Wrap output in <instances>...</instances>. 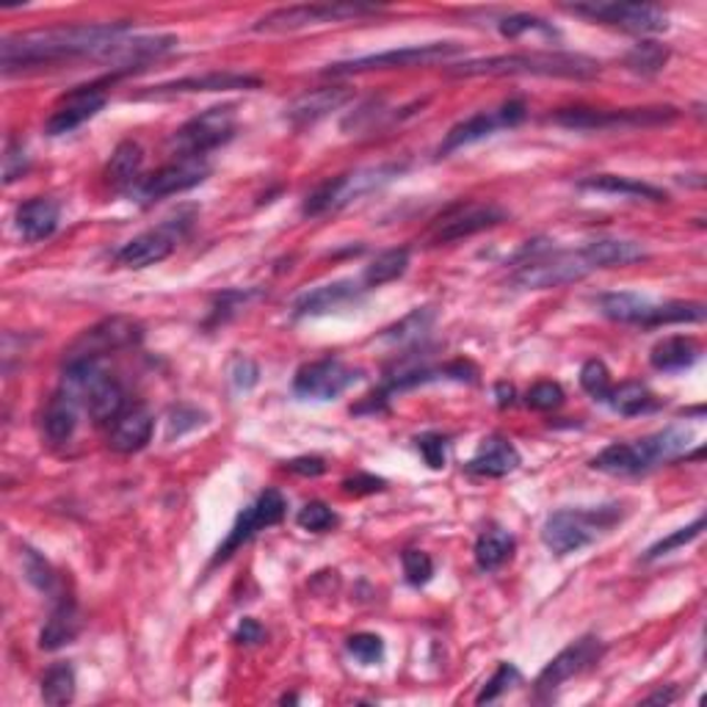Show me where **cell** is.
Wrapping results in <instances>:
<instances>
[{
	"instance_id": "1",
	"label": "cell",
	"mask_w": 707,
	"mask_h": 707,
	"mask_svg": "<svg viewBox=\"0 0 707 707\" xmlns=\"http://www.w3.org/2000/svg\"><path fill=\"white\" fill-rule=\"evenodd\" d=\"M130 28L125 22H102V26H56L37 31L11 33L0 45V67L6 75L33 67L61 65L72 59L108 61L111 50Z\"/></svg>"
},
{
	"instance_id": "2",
	"label": "cell",
	"mask_w": 707,
	"mask_h": 707,
	"mask_svg": "<svg viewBox=\"0 0 707 707\" xmlns=\"http://www.w3.org/2000/svg\"><path fill=\"white\" fill-rule=\"evenodd\" d=\"M453 78H500V75H539V78L591 80L600 75V61L578 53H509L464 61L453 67Z\"/></svg>"
},
{
	"instance_id": "3",
	"label": "cell",
	"mask_w": 707,
	"mask_h": 707,
	"mask_svg": "<svg viewBox=\"0 0 707 707\" xmlns=\"http://www.w3.org/2000/svg\"><path fill=\"white\" fill-rule=\"evenodd\" d=\"M688 431L683 429H664L658 434L641 436L636 442H613V445L602 448L591 468L608 475H638L647 470L658 468V464L671 462L688 448Z\"/></svg>"
},
{
	"instance_id": "4",
	"label": "cell",
	"mask_w": 707,
	"mask_h": 707,
	"mask_svg": "<svg viewBox=\"0 0 707 707\" xmlns=\"http://www.w3.org/2000/svg\"><path fill=\"white\" fill-rule=\"evenodd\" d=\"M600 313L619 324L636 326H669V324H703L705 304L703 302H666L655 304L638 293H602Z\"/></svg>"
},
{
	"instance_id": "5",
	"label": "cell",
	"mask_w": 707,
	"mask_h": 707,
	"mask_svg": "<svg viewBox=\"0 0 707 707\" xmlns=\"http://www.w3.org/2000/svg\"><path fill=\"white\" fill-rule=\"evenodd\" d=\"M595 272L586 261L583 249H548V246H528L522 263L514 274V285L528 291H548V287L572 285Z\"/></svg>"
},
{
	"instance_id": "6",
	"label": "cell",
	"mask_w": 707,
	"mask_h": 707,
	"mask_svg": "<svg viewBox=\"0 0 707 707\" xmlns=\"http://www.w3.org/2000/svg\"><path fill=\"white\" fill-rule=\"evenodd\" d=\"M617 505H602V509H561L550 514L542 526V542L553 550L556 556L578 553L589 548L600 533H606L613 522L619 520Z\"/></svg>"
},
{
	"instance_id": "7",
	"label": "cell",
	"mask_w": 707,
	"mask_h": 707,
	"mask_svg": "<svg viewBox=\"0 0 707 707\" xmlns=\"http://www.w3.org/2000/svg\"><path fill=\"white\" fill-rule=\"evenodd\" d=\"M556 125L569 130H625V128H655L669 125L677 119V108L655 106V108H561L553 117Z\"/></svg>"
},
{
	"instance_id": "8",
	"label": "cell",
	"mask_w": 707,
	"mask_h": 707,
	"mask_svg": "<svg viewBox=\"0 0 707 707\" xmlns=\"http://www.w3.org/2000/svg\"><path fill=\"white\" fill-rule=\"evenodd\" d=\"M401 171V166H376V169H360L352 175H341L335 180H326L324 186L315 188L307 199H304V216H321L326 210L346 208L354 199L365 197V194L376 192L384 183L393 180Z\"/></svg>"
},
{
	"instance_id": "9",
	"label": "cell",
	"mask_w": 707,
	"mask_h": 707,
	"mask_svg": "<svg viewBox=\"0 0 707 707\" xmlns=\"http://www.w3.org/2000/svg\"><path fill=\"white\" fill-rule=\"evenodd\" d=\"M462 53L459 42H429L412 45V48L387 50V53L362 56V59L337 61L326 67V75H356V72H376V70H406V67H429L436 61H448Z\"/></svg>"
},
{
	"instance_id": "10",
	"label": "cell",
	"mask_w": 707,
	"mask_h": 707,
	"mask_svg": "<svg viewBox=\"0 0 707 707\" xmlns=\"http://www.w3.org/2000/svg\"><path fill=\"white\" fill-rule=\"evenodd\" d=\"M376 11L373 6L362 3H298V6H285V9L268 11L266 17L252 26V31L257 33H291L302 31V28L313 26H326V22H343L354 20V17L371 14Z\"/></svg>"
},
{
	"instance_id": "11",
	"label": "cell",
	"mask_w": 707,
	"mask_h": 707,
	"mask_svg": "<svg viewBox=\"0 0 707 707\" xmlns=\"http://www.w3.org/2000/svg\"><path fill=\"white\" fill-rule=\"evenodd\" d=\"M141 337L144 330L139 321L128 318V315H114V318H106L91 326V330H86L67 348L65 365H70V362H100L102 356L139 346Z\"/></svg>"
},
{
	"instance_id": "12",
	"label": "cell",
	"mask_w": 707,
	"mask_h": 707,
	"mask_svg": "<svg viewBox=\"0 0 707 707\" xmlns=\"http://www.w3.org/2000/svg\"><path fill=\"white\" fill-rule=\"evenodd\" d=\"M235 128H238L235 106H213L208 111L188 119V122L177 130L171 144H175L180 155H203V158H208V153L233 139Z\"/></svg>"
},
{
	"instance_id": "13",
	"label": "cell",
	"mask_w": 707,
	"mask_h": 707,
	"mask_svg": "<svg viewBox=\"0 0 707 707\" xmlns=\"http://www.w3.org/2000/svg\"><path fill=\"white\" fill-rule=\"evenodd\" d=\"M569 14L586 17L591 22L622 28L630 33H658L669 28V17L649 3H575L564 6Z\"/></svg>"
},
{
	"instance_id": "14",
	"label": "cell",
	"mask_w": 707,
	"mask_h": 707,
	"mask_svg": "<svg viewBox=\"0 0 707 707\" xmlns=\"http://www.w3.org/2000/svg\"><path fill=\"white\" fill-rule=\"evenodd\" d=\"M208 158H203V155H180V158L160 166V169L153 171L149 177H141L139 186H136L134 192L141 203H155V199L171 197V194H183L188 192V188L199 186V183L208 180Z\"/></svg>"
},
{
	"instance_id": "15",
	"label": "cell",
	"mask_w": 707,
	"mask_h": 707,
	"mask_svg": "<svg viewBox=\"0 0 707 707\" xmlns=\"http://www.w3.org/2000/svg\"><path fill=\"white\" fill-rule=\"evenodd\" d=\"M356 379H360L356 367L335 360V356H326V360H315L298 367V373L293 376V393L304 401H335Z\"/></svg>"
},
{
	"instance_id": "16",
	"label": "cell",
	"mask_w": 707,
	"mask_h": 707,
	"mask_svg": "<svg viewBox=\"0 0 707 707\" xmlns=\"http://www.w3.org/2000/svg\"><path fill=\"white\" fill-rule=\"evenodd\" d=\"M522 119H526V102L522 100H509L500 108H492V111L473 114L470 119H464V122L453 125V128L448 130L445 141L440 144V155H451L456 153V149L470 147V144L487 139V136L498 134V130L503 128H517Z\"/></svg>"
},
{
	"instance_id": "17",
	"label": "cell",
	"mask_w": 707,
	"mask_h": 707,
	"mask_svg": "<svg viewBox=\"0 0 707 707\" xmlns=\"http://www.w3.org/2000/svg\"><path fill=\"white\" fill-rule=\"evenodd\" d=\"M287 511V503L283 498V492L277 490H266L261 498L255 500V503L249 505V509H244L238 514V520H235L233 531L227 533V539H224V544H218L216 550V564L218 561H227L229 556L235 553V550L244 548L249 539H255L257 533L263 531V528H272L277 526V522H283Z\"/></svg>"
},
{
	"instance_id": "18",
	"label": "cell",
	"mask_w": 707,
	"mask_h": 707,
	"mask_svg": "<svg viewBox=\"0 0 707 707\" xmlns=\"http://www.w3.org/2000/svg\"><path fill=\"white\" fill-rule=\"evenodd\" d=\"M186 218H169L160 227L136 235L117 252V263L125 268H147L166 261L186 235Z\"/></svg>"
},
{
	"instance_id": "19",
	"label": "cell",
	"mask_w": 707,
	"mask_h": 707,
	"mask_svg": "<svg viewBox=\"0 0 707 707\" xmlns=\"http://www.w3.org/2000/svg\"><path fill=\"white\" fill-rule=\"evenodd\" d=\"M505 218H509V213L492 203L456 205V208L448 210L445 216L434 224L431 244H451V240L470 238V235H479L484 233V229L498 227Z\"/></svg>"
},
{
	"instance_id": "20",
	"label": "cell",
	"mask_w": 707,
	"mask_h": 707,
	"mask_svg": "<svg viewBox=\"0 0 707 707\" xmlns=\"http://www.w3.org/2000/svg\"><path fill=\"white\" fill-rule=\"evenodd\" d=\"M602 655L600 638L583 636L575 644H569L567 649H561L537 677V694H553L564 686L567 680L578 677L580 671H586L589 666H595Z\"/></svg>"
},
{
	"instance_id": "21",
	"label": "cell",
	"mask_w": 707,
	"mask_h": 707,
	"mask_svg": "<svg viewBox=\"0 0 707 707\" xmlns=\"http://www.w3.org/2000/svg\"><path fill=\"white\" fill-rule=\"evenodd\" d=\"M106 102L108 97L102 89H97V86H80V89L70 91V95H67L65 100L53 108V114H50L48 122H45V134L48 136L72 134V130H78L84 122L95 119L97 114L106 108Z\"/></svg>"
},
{
	"instance_id": "22",
	"label": "cell",
	"mask_w": 707,
	"mask_h": 707,
	"mask_svg": "<svg viewBox=\"0 0 707 707\" xmlns=\"http://www.w3.org/2000/svg\"><path fill=\"white\" fill-rule=\"evenodd\" d=\"M261 78L244 72H208L192 75V78L171 80V84L153 86L144 97H171V95H199V91H233V89H257Z\"/></svg>"
},
{
	"instance_id": "23",
	"label": "cell",
	"mask_w": 707,
	"mask_h": 707,
	"mask_svg": "<svg viewBox=\"0 0 707 707\" xmlns=\"http://www.w3.org/2000/svg\"><path fill=\"white\" fill-rule=\"evenodd\" d=\"M365 285H356L352 279H343V283L321 285L315 291L302 293L293 304V315L296 318H315V315H330L337 310L348 307V304L360 302V296L365 293Z\"/></svg>"
},
{
	"instance_id": "24",
	"label": "cell",
	"mask_w": 707,
	"mask_h": 707,
	"mask_svg": "<svg viewBox=\"0 0 707 707\" xmlns=\"http://www.w3.org/2000/svg\"><path fill=\"white\" fill-rule=\"evenodd\" d=\"M348 97L352 95H348L343 86H326V89L307 91V95L296 97V100L285 108V119L293 128H307V125H315L318 119H324L326 114L337 111Z\"/></svg>"
},
{
	"instance_id": "25",
	"label": "cell",
	"mask_w": 707,
	"mask_h": 707,
	"mask_svg": "<svg viewBox=\"0 0 707 707\" xmlns=\"http://www.w3.org/2000/svg\"><path fill=\"white\" fill-rule=\"evenodd\" d=\"M517 468H520V451L514 448V442L500 434L487 436L475 456L468 462L470 473L484 475V479H503V475L514 473Z\"/></svg>"
},
{
	"instance_id": "26",
	"label": "cell",
	"mask_w": 707,
	"mask_h": 707,
	"mask_svg": "<svg viewBox=\"0 0 707 707\" xmlns=\"http://www.w3.org/2000/svg\"><path fill=\"white\" fill-rule=\"evenodd\" d=\"M14 222H17V229H20L22 240H28V244H39V240L50 238V235L59 229L61 208L59 203H53V199L33 197L17 208Z\"/></svg>"
},
{
	"instance_id": "27",
	"label": "cell",
	"mask_w": 707,
	"mask_h": 707,
	"mask_svg": "<svg viewBox=\"0 0 707 707\" xmlns=\"http://www.w3.org/2000/svg\"><path fill=\"white\" fill-rule=\"evenodd\" d=\"M153 415L144 406H134V410L122 412L111 425V434H108V448L114 453H136L153 436Z\"/></svg>"
},
{
	"instance_id": "28",
	"label": "cell",
	"mask_w": 707,
	"mask_h": 707,
	"mask_svg": "<svg viewBox=\"0 0 707 707\" xmlns=\"http://www.w3.org/2000/svg\"><path fill=\"white\" fill-rule=\"evenodd\" d=\"M84 404H86V412H89V418L95 423L117 421V418L125 412V390H122V384H119L114 376H108V373L100 371V373H97L95 382H91V387H89V393H86Z\"/></svg>"
},
{
	"instance_id": "29",
	"label": "cell",
	"mask_w": 707,
	"mask_h": 707,
	"mask_svg": "<svg viewBox=\"0 0 707 707\" xmlns=\"http://www.w3.org/2000/svg\"><path fill=\"white\" fill-rule=\"evenodd\" d=\"M78 634H80L78 606H75V600H70V597H61V600L56 602L53 611H50L42 634H39V647L48 649V652H56V649L72 644L75 638H78Z\"/></svg>"
},
{
	"instance_id": "30",
	"label": "cell",
	"mask_w": 707,
	"mask_h": 707,
	"mask_svg": "<svg viewBox=\"0 0 707 707\" xmlns=\"http://www.w3.org/2000/svg\"><path fill=\"white\" fill-rule=\"evenodd\" d=\"M586 255V261L591 263V268H617V266H630L647 257V249L636 240L625 238H597L589 240L586 246H580Z\"/></svg>"
},
{
	"instance_id": "31",
	"label": "cell",
	"mask_w": 707,
	"mask_h": 707,
	"mask_svg": "<svg viewBox=\"0 0 707 707\" xmlns=\"http://www.w3.org/2000/svg\"><path fill=\"white\" fill-rule=\"evenodd\" d=\"M580 188L586 192H600V194H613V197H628V199H649V203H666V194L660 188L649 186V183L634 180V177H619V175H595L580 180Z\"/></svg>"
},
{
	"instance_id": "32",
	"label": "cell",
	"mask_w": 707,
	"mask_h": 707,
	"mask_svg": "<svg viewBox=\"0 0 707 707\" xmlns=\"http://www.w3.org/2000/svg\"><path fill=\"white\" fill-rule=\"evenodd\" d=\"M699 354H703V348H699V343L694 341V337L675 335V337L660 341L658 346L649 352V362H652L655 371L675 373V371H686V367H691L694 362L699 360Z\"/></svg>"
},
{
	"instance_id": "33",
	"label": "cell",
	"mask_w": 707,
	"mask_h": 707,
	"mask_svg": "<svg viewBox=\"0 0 707 707\" xmlns=\"http://www.w3.org/2000/svg\"><path fill=\"white\" fill-rule=\"evenodd\" d=\"M141 166H144V149L139 141H122L114 149L111 160L106 166V180L114 188H130L139 186L141 180Z\"/></svg>"
},
{
	"instance_id": "34",
	"label": "cell",
	"mask_w": 707,
	"mask_h": 707,
	"mask_svg": "<svg viewBox=\"0 0 707 707\" xmlns=\"http://www.w3.org/2000/svg\"><path fill=\"white\" fill-rule=\"evenodd\" d=\"M78 406L80 401L72 399L70 393L59 390V393L50 399L48 410H45L42 425H45V434L50 436L53 442H67L78 429Z\"/></svg>"
},
{
	"instance_id": "35",
	"label": "cell",
	"mask_w": 707,
	"mask_h": 707,
	"mask_svg": "<svg viewBox=\"0 0 707 707\" xmlns=\"http://www.w3.org/2000/svg\"><path fill=\"white\" fill-rule=\"evenodd\" d=\"M473 553L475 564L484 569V572H492V569L503 567L511 559V553H514V537L509 531H503V528H490V531H484L479 537Z\"/></svg>"
},
{
	"instance_id": "36",
	"label": "cell",
	"mask_w": 707,
	"mask_h": 707,
	"mask_svg": "<svg viewBox=\"0 0 707 707\" xmlns=\"http://www.w3.org/2000/svg\"><path fill=\"white\" fill-rule=\"evenodd\" d=\"M406 268H410V249H406V246H401V249H387L365 268V274H362V285L371 291V287L395 283L399 277H404Z\"/></svg>"
},
{
	"instance_id": "37",
	"label": "cell",
	"mask_w": 707,
	"mask_h": 707,
	"mask_svg": "<svg viewBox=\"0 0 707 707\" xmlns=\"http://www.w3.org/2000/svg\"><path fill=\"white\" fill-rule=\"evenodd\" d=\"M606 404L611 406L613 412H619V415L634 418V415H641V412L652 410L655 399H652V393L647 390V384L622 382L619 387H611V393H608Z\"/></svg>"
},
{
	"instance_id": "38",
	"label": "cell",
	"mask_w": 707,
	"mask_h": 707,
	"mask_svg": "<svg viewBox=\"0 0 707 707\" xmlns=\"http://www.w3.org/2000/svg\"><path fill=\"white\" fill-rule=\"evenodd\" d=\"M45 705L61 707L75 699V669L70 664H53L42 677Z\"/></svg>"
},
{
	"instance_id": "39",
	"label": "cell",
	"mask_w": 707,
	"mask_h": 707,
	"mask_svg": "<svg viewBox=\"0 0 707 707\" xmlns=\"http://www.w3.org/2000/svg\"><path fill=\"white\" fill-rule=\"evenodd\" d=\"M666 61H669V48H664V45L658 42H641L636 45L628 56H625V65H628V70L636 75L660 72L666 67Z\"/></svg>"
},
{
	"instance_id": "40",
	"label": "cell",
	"mask_w": 707,
	"mask_h": 707,
	"mask_svg": "<svg viewBox=\"0 0 707 707\" xmlns=\"http://www.w3.org/2000/svg\"><path fill=\"white\" fill-rule=\"evenodd\" d=\"M498 28L505 39H520L526 37V33H539V37H548V39L559 37V31H556L548 20L533 17V14H509L498 22Z\"/></svg>"
},
{
	"instance_id": "41",
	"label": "cell",
	"mask_w": 707,
	"mask_h": 707,
	"mask_svg": "<svg viewBox=\"0 0 707 707\" xmlns=\"http://www.w3.org/2000/svg\"><path fill=\"white\" fill-rule=\"evenodd\" d=\"M22 572H26L28 583L37 586L39 591H53L56 589V569L45 561V556H39L33 548H22Z\"/></svg>"
},
{
	"instance_id": "42",
	"label": "cell",
	"mask_w": 707,
	"mask_h": 707,
	"mask_svg": "<svg viewBox=\"0 0 707 707\" xmlns=\"http://www.w3.org/2000/svg\"><path fill=\"white\" fill-rule=\"evenodd\" d=\"M434 324V310L431 307H423V310H415L412 315H406L404 321H401L399 326H393V330H387V341H395V343H415L421 341V337L429 332V326Z\"/></svg>"
},
{
	"instance_id": "43",
	"label": "cell",
	"mask_w": 707,
	"mask_h": 707,
	"mask_svg": "<svg viewBox=\"0 0 707 707\" xmlns=\"http://www.w3.org/2000/svg\"><path fill=\"white\" fill-rule=\"evenodd\" d=\"M580 387L591 395L595 401H602L606 404L608 393H611V373H608L606 362L602 360H589L583 367H580Z\"/></svg>"
},
{
	"instance_id": "44",
	"label": "cell",
	"mask_w": 707,
	"mask_h": 707,
	"mask_svg": "<svg viewBox=\"0 0 707 707\" xmlns=\"http://www.w3.org/2000/svg\"><path fill=\"white\" fill-rule=\"evenodd\" d=\"M703 528H705V517H697V520H694L691 526L680 528V531H675L671 537H666V539H660V542H655L652 548H649L647 553H644V559L655 561V559H660V556L671 553V550L683 548V544L694 542V539H697L699 533H703Z\"/></svg>"
},
{
	"instance_id": "45",
	"label": "cell",
	"mask_w": 707,
	"mask_h": 707,
	"mask_svg": "<svg viewBox=\"0 0 707 707\" xmlns=\"http://www.w3.org/2000/svg\"><path fill=\"white\" fill-rule=\"evenodd\" d=\"M296 522H298V528H304V531L324 533V531H330L332 526H335L337 517L326 503H321V500H310V503L296 514Z\"/></svg>"
},
{
	"instance_id": "46",
	"label": "cell",
	"mask_w": 707,
	"mask_h": 707,
	"mask_svg": "<svg viewBox=\"0 0 707 707\" xmlns=\"http://www.w3.org/2000/svg\"><path fill=\"white\" fill-rule=\"evenodd\" d=\"M520 683V669L514 664H500L498 671L492 675V680L481 688V694L475 697V703L484 705V703H495L500 694H505L509 688H514Z\"/></svg>"
},
{
	"instance_id": "47",
	"label": "cell",
	"mask_w": 707,
	"mask_h": 707,
	"mask_svg": "<svg viewBox=\"0 0 707 707\" xmlns=\"http://www.w3.org/2000/svg\"><path fill=\"white\" fill-rule=\"evenodd\" d=\"M526 404L537 412L559 410V406L564 404V390H561V384L556 382H539L528 390Z\"/></svg>"
},
{
	"instance_id": "48",
	"label": "cell",
	"mask_w": 707,
	"mask_h": 707,
	"mask_svg": "<svg viewBox=\"0 0 707 707\" xmlns=\"http://www.w3.org/2000/svg\"><path fill=\"white\" fill-rule=\"evenodd\" d=\"M401 564H404V575L412 586H425L434 578V561L423 550H406L401 556Z\"/></svg>"
},
{
	"instance_id": "49",
	"label": "cell",
	"mask_w": 707,
	"mask_h": 707,
	"mask_svg": "<svg viewBox=\"0 0 707 707\" xmlns=\"http://www.w3.org/2000/svg\"><path fill=\"white\" fill-rule=\"evenodd\" d=\"M348 652H352L360 664L373 666L384 658V641L376 634H354L348 638Z\"/></svg>"
},
{
	"instance_id": "50",
	"label": "cell",
	"mask_w": 707,
	"mask_h": 707,
	"mask_svg": "<svg viewBox=\"0 0 707 707\" xmlns=\"http://www.w3.org/2000/svg\"><path fill=\"white\" fill-rule=\"evenodd\" d=\"M28 153L26 147H22L20 141L11 139L9 144H6V155H3V183L6 186H11L14 180H20L22 175L28 171Z\"/></svg>"
},
{
	"instance_id": "51",
	"label": "cell",
	"mask_w": 707,
	"mask_h": 707,
	"mask_svg": "<svg viewBox=\"0 0 707 707\" xmlns=\"http://www.w3.org/2000/svg\"><path fill=\"white\" fill-rule=\"evenodd\" d=\"M418 451L423 453L425 464H429L431 470L445 468V436L423 434L421 440H418Z\"/></svg>"
},
{
	"instance_id": "52",
	"label": "cell",
	"mask_w": 707,
	"mask_h": 707,
	"mask_svg": "<svg viewBox=\"0 0 707 707\" xmlns=\"http://www.w3.org/2000/svg\"><path fill=\"white\" fill-rule=\"evenodd\" d=\"M257 365L249 360V356H238V360L233 362V371H229V376H233V382L238 384V387L249 390L257 384Z\"/></svg>"
},
{
	"instance_id": "53",
	"label": "cell",
	"mask_w": 707,
	"mask_h": 707,
	"mask_svg": "<svg viewBox=\"0 0 707 707\" xmlns=\"http://www.w3.org/2000/svg\"><path fill=\"white\" fill-rule=\"evenodd\" d=\"M343 490H346L348 495H365V492L384 490V481L373 479V475H354V479L343 481Z\"/></svg>"
},
{
	"instance_id": "54",
	"label": "cell",
	"mask_w": 707,
	"mask_h": 707,
	"mask_svg": "<svg viewBox=\"0 0 707 707\" xmlns=\"http://www.w3.org/2000/svg\"><path fill=\"white\" fill-rule=\"evenodd\" d=\"M263 638H266V630H263L261 622H255V619H244V622L238 625V630H235V641L246 644V647H255Z\"/></svg>"
},
{
	"instance_id": "55",
	"label": "cell",
	"mask_w": 707,
	"mask_h": 707,
	"mask_svg": "<svg viewBox=\"0 0 707 707\" xmlns=\"http://www.w3.org/2000/svg\"><path fill=\"white\" fill-rule=\"evenodd\" d=\"M287 470L291 473H298V475H321L326 470L324 459L318 456H302V459H293V462H287Z\"/></svg>"
},
{
	"instance_id": "56",
	"label": "cell",
	"mask_w": 707,
	"mask_h": 707,
	"mask_svg": "<svg viewBox=\"0 0 707 707\" xmlns=\"http://www.w3.org/2000/svg\"><path fill=\"white\" fill-rule=\"evenodd\" d=\"M675 699H677V688H669V691H664V688H660V691L649 694L644 703L647 705H669V703H675Z\"/></svg>"
}]
</instances>
